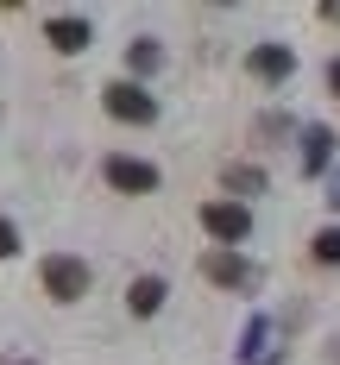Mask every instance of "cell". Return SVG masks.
Masks as SVG:
<instances>
[{
	"instance_id": "10",
	"label": "cell",
	"mask_w": 340,
	"mask_h": 365,
	"mask_svg": "<svg viewBox=\"0 0 340 365\" xmlns=\"http://www.w3.org/2000/svg\"><path fill=\"white\" fill-rule=\"evenodd\" d=\"M158 63H164V57H158V38H139V44H126V70H133V76H151Z\"/></svg>"
},
{
	"instance_id": "11",
	"label": "cell",
	"mask_w": 340,
	"mask_h": 365,
	"mask_svg": "<svg viewBox=\"0 0 340 365\" xmlns=\"http://www.w3.org/2000/svg\"><path fill=\"white\" fill-rule=\"evenodd\" d=\"M309 258H315V264H340V227H321V233L309 240Z\"/></svg>"
},
{
	"instance_id": "6",
	"label": "cell",
	"mask_w": 340,
	"mask_h": 365,
	"mask_svg": "<svg viewBox=\"0 0 340 365\" xmlns=\"http://www.w3.org/2000/svg\"><path fill=\"white\" fill-rule=\"evenodd\" d=\"M108 182L120 195H151L158 189V170H151L145 158H108Z\"/></svg>"
},
{
	"instance_id": "12",
	"label": "cell",
	"mask_w": 340,
	"mask_h": 365,
	"mask_svg": "<svg viewBox=\"0 0 340 365\" xmlns=\"http://www.w3.org/2000/svg\"><path fill=\"white\" fill-rule=\"evenodd\" d=\"M227 189H239V195H259V189H264V170H252V164H227Z\"/></svg>"
},
{
	"instance_id": "8",
	"label": "cell",
	"mask_w": 340,
	"mask_h": 365,
	"mask_svg": "<svg viewBox=\"0 0 340 365\" xmlns=\"http://www.w3.org/2000/svg\"><path fill=\"white\" fill-rule=\"evenodd\" d=\"M164 296H170V284H164V277H133V290H126V309L145 322V315H158V309H164Z\"/></svg>"
},
{
	"instance_id": "13",
	"label": "cell",
	"mask_w": 340,
	"mask_h": 365,
	"mask_svg": "<svg viewBox=\"0 0 340 365\" xmlns=\"http://www.w3.org/2000/svg\"><path fill=\"white\" fill-rule=\"evenodd\" d=\"M13 252H19V227L0 215V258H13Z\"/></svg>"
},
{
	"instance_id": "1",
	"label": "cell",
	"mask_w": 340,
	"mask_h": 365,
	"mask_svg": "<svg viewBox=\"0 0 340 365\" xmlns=\"http://www.w3.org/2000/svg\"><path fill=\"white\" fill-rule=\"evenodd\" d=\"M202 227H208L215 246H239L252 233V208L246 202H202Z\"/></svg>"
},
{
	"instance_id": "14",
	"label": "cell",
	"mask_w": 340,
	"mask_h": 365,
	"mask_svg": "<svg viewBox=\"0 0 340 365\" xmlns=\"http://www.w3.org/2000/svg\"><path fill=\"white\" fill-rule=\"evenodd\" d=\"M328 88L340 95V57H328Z\"/></svg>"
},
{
	"instance_id": "2",
	"label": "cell",
	"mask_w": 340,
	"mask_h": 365,
	"mask_svg": "<svg viewBox=\"0 0 340 365\" xmlns=\"http://www.w3.org/2000/svg\"><path fill=\"white\" fill-rule=\"evenodd\" d=\"M101 108H108L113 120H126V126H151V120H158V101H151L139 82H108V88H101Z\"/></svg>"
},
{
	"instance_id": "5",
	"label": "cell",
	"mask_w": 340,
	"mask_h": 365,
	"mask_svg": "<svg viewBox=\"0 0 340 365\" xmlns=\"http://www.w3.org/2000/svg\"><path fill=\"white\" fill-rule=\"evenodd\" d=\"M246 70L259 76V82H290V76H297V51H290V44H252Z\"/></svg>"
},
{
	"instance_id": "15",
	"label": "cell",
	"mask_w": 340,
	"mask_h": 365,
	"mask_svg": "<svg viewBox=\"0 0 340 365\" xmlns=\"http://www.w3.org/2000/svg\"><path fill=\"white\" fill-rule=\"evenodd\" d=\"M334 189H340V177H334ZM334 202H340V195H334Z\"/></svg>"
},
{
	"instance_id": "4",
	"label": "cell",
	"mask_w": 340,
	"mask_h": 365,
	"mask_svg": "<svg viewBox=\"0 0 340 365\" xmlns=\"http://www.w3.org/2000/svg\"><path fill=\"white\" fill-rule=\"evenodd\" d=\"M202 271H208V284H221V290H246V284H252V264L233 252V246H215V252L202 258Z\"/></svg>"
},
{
	"instance_id": "7",
	"label": "cell",
	"mask_w": 340,
	"mask_h": 365,
	"mask_svg": "<svg viewBox=\"0 0 340 365\" xmlns=\"http://www.w3.org/2000/svg\"><path fill=\"white\" fill-rule=\"evenodd\" d=\"M44 38H51V51H63V57H76V51H88V19H51L44 26Z\"/></svg>"
},
{
	"instance_id": "3",
	"label": "cell",
	"mask_w": 340,
	"mask_h": 365,
	"mask_svg": "<svg viewBox=\"0 0 340 365\" xmlns=\"http://www.w3.org/2000/svg\"><path fill=\"white\" fill-rule=\"evenodd\" d=\"M44 290H51V302H82L88 296V264L70 252L44 258Z\"/></svg>"
},
{
	"instance_id": "9",
	"label": "cell",
	"mask_w": 340,
	"mask_h": 365,
	"mask_svg": "<svg viewBox=\"0 0 340 365\" xmlns=\"http://www.w3.org/2000/svg\"><path fill=\"white\" fill-rule=\"evenodd\" d=\"M328 151H334V133H328V126H309V133H302V170L321 177V170H328Z\"/></svg>"
}]
</instances>
